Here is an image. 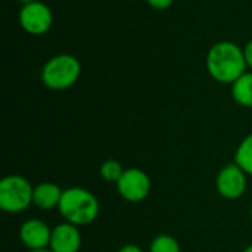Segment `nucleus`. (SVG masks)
I'll use <instances>...</instances> for the list:
<instances>
[{
	"label": "nucleus",
	"mask_w": 252,
	"mask_h": 252,
	"mask_svg": "<svg viewBox=\"0 0 252 252\" xmlns=\"http://www.w3.org/2000/svg\"><path fill=\"white\" fill-rule=\"evenodd\" d=\"M235 162L252 177V133L239 143L235 152Z\"/></svg>",
	"instance_id": "12"
},
{
	"label": "nucleus",
	"mask_w": 252,
	"mask_h": 252,
	"mask_svg": "<svg viewBox=\"0 0 252 252\" xmlns=\"http://www.w3.org/2000/svg\"><path fill=\"white\" fill-rule=\"evenodd\" d=\"M216 188L220 196H223L224 199H239L247 192L248 174L236 162L227 164L219 171L216 179Z\"/></svg>",
	"instance_id": "7"
},
{
	"label": "nucleus",
	"mask_w": 252,
	"mask_h": 252,
	"mask_svg": "<svg viewBox=\"0 0 252 252\" xmlns=\"http://www.w3.org/2000/svg\"><path fill=\"white\" fill-rule=\"evenodd\" d=\"M81 75L80 61L69 53L50 58L41 68V83L50 90H66L72 87Z\"/></svg>",
	"instance_id": "3"
},
{
	"label": "nucleus",
	"mask_w": 252,
	"mask_h": 252,
	"mask_svg": "<svg viewBox=\"0 0 252 252\" xmlns=\"http://www.w3.org/2000/svg\"><path fill=\"white\" fill-rule=\"evenodd\" d=\"M149 252H182L180 244L174 236L170 235H158L152 239Z\"/></svg>",
	"instance_id": "14"
},
{
	"label": "nucleus",
	"mask_w": 252,
	"mask_h": 252,
	"mask_svg": "<svg viewBox=\"0 0 252 252\" xmlns=\"http://www.w3.org/2000/svg\"><path fill=\"white\" fill-rule=\"evenodd\" d=\"M18 1H19V3H21L22 6H24V4H28V3H32V1H35V0H18Z\"/></svg>",
	"instance_id": "18"
},
{
	"label": "nucleus",
	"mask_w": 252,
	"mask_h": 252,
	"mask_svg": "<svg viewBox=\"0 0 252 252\" xmlns=\"http://www.w3.org/2000/svg\"><path fill=\"white\" fill-rule=\"evenodd\" d=\"M34 186L28 179L10 174L0 182V208L7 214H19L32 205Z\"/></svg>",
	"instance_id": "4"
},
{
	"label": "nucleus",
	"mask_w": 252,
	"mask_h": 252,
	"mask_svg": "<svg viewBox=\"0 0 252 252\" xmlns=\"http://www.w3.org/2000/svg\"><path fill=\"white\" fill-rule=\"evenodd\" d=\"M19 25L24 31L31 35H43L46 34L53 24V13L50 7L43 1H32L24 4L18 15Z\"/></svg>",
	"instance_id": "6"
},
{
	"label": "nucleus",
	"mask_w": 252,
	"mask_h": 252,
	"mask_svg": "<svg viewBox=\"0 0 252 252\" xmlns=\"http://www.w3.org/2000/svg\"><path fill=\"white\" fill-rule=\"evenodd\" d=\"M250 214H251V219H252V207H251V211H250Z\"/></svg>",
	"instance_id": "21"
},
{
	"label": "nucleus",
	"mask_w": 252,
	"mask_h": 252,
	"mask_svg": "<svg viewBox=\"0 0 252 252\" xmlns=\"http://www.w3.org/2000/svg\"><path fill=\"white\" fill-rule=\"evenodd\" d=\"M65 221L81 227L93 223L100 211L97 198L84 188H68L62 193L58 207Z\"/></svg>",
	"instance_id": "2"
},
{
	"label": "nucleus",
	"mask_w": 252,
	"mask_h": 252,
	"mask_svg": "<svg viewBox=\"0 0 252 252\" xmlns=\"http://www.w3.org/2000/svg\"><path fill=\"white\" fill-rule=\"evenodd\" d=\"M247 68L244 49L233 41H219L208 50L207 69L219 83L233 84L247 72Z\"/></svg>",
	"instance_id": "1"
},
{
	"label": "nucleus",
	"mask_w": 252,
	"mask_h": 252,
	"mask_svg": "<svg viewBox=\"0 0 252 252\" xmlns=\"http://www.w3.org/2000/svg\"><path fill=\"white\" fill-rule=\"evenodd\" d=\"M232 96L241 106L252 108V72H245L232 84Z\"/></svg>",
	"instance_id": "11"
},
{
	"label": "nucleus",
	"mask_w": 252,
	"mask_h": 252,
	"mask_svg": "<svg viewBox=\"0 0 252 252\" xmlns=\"http://www.w3.org/2000/svg\"><path fill=\"white\" fill-rule=\"evenodd\" d=\"M146 1L149 3V6H152L154 9H158V10H165L174 3V0H146Z\"/></svg>",
	"instance_id": "15"
},
{
	"label": "nucleus",
	"mask_w": 252,
	"mask_h": 252,
	"mask_svg": "<svg viewBox=\"0 0 252 252\" xmlns=\"http://www.w3.org/2000/svg\"><path fill=\"white\" fill-rule=\"evenodd\" d=\"M244 56H245V62L247 65L252 68V40H250L245 47H244Z\"/></svg>",
	"instance_id": "16"
},
{
	"label": "nucleus",
	"mask_w": 252,
	"mask_h": 252,
	"mask_svg": "<svg viewBox=\"0 0 252 252\" xmlns=\"http://www.w3.org/2000/svg\"><path fill=\"white\" fill-rule=\"evenodd\" d=\"M152 189V182L149 176L140 168H126L124 174L117 183V190L120 196L131 204L145 201Z\"/></svg>",
	"instance_id": "5"
},
{
	"label": "nucleus",
	"mask_w": 252,
	"mask_h": 252,
	"mask_svg": "<svg viewBox=\"0 0 252 252\" xmlns=\"http://www.w3.org/2000/svg\"><path fill=\"white\" fill-rule=\"evenodd\" d=\"M27 252H53L49 248H44V250H35V251H27Z\"/></svg>",
	"instance_id": "19"
},
{
	"label": "nucleus",
	"mask_w": 252,
	"mask_h": 252,
	"mask_svg": "<svg viewBox=\"0 0 252 252\" xmlns=\"http://www.w3.org/2000/svg\"><path fill=\"white\" fill-rule=\"evenodd\" d=\"M242 252H252V245H250V247H247V248H245V250H244V251Z\"/></svg>",
	"instance_id": "20"
},
{
	"label": "nucleus",
	"mask_w": 252,
	"mask_h": 252,
	"mask_svg": "<svg viewBox=\"0 0 252 252\" xmlns=\"http://www.w3.org/2000/svg\"><path fill=\"white\" fill-rule=\"evenodd\" d=\"M52 238V227L38 219H30L19 227V241L28 251L49 248Z\"/></svg>",
	"instance_id": "8"
},
{
	"label": "nucleus",
	"mask_w": 252,
	"mask_h": 252,
	"mask_svg": "<svg viewBox=\"0 0 252 252\" xmlns=\"http://www.w3.org/2000/svg\"><path fill=\"white\" fill-rule=\"evenodd\" d=\"M62 193H63V189H61L56 183H52V182L38 183L37 186H34L32 205H35L38 210L50 211L59 207Z\"/></svg>",
	"instance_id": "10"
},
{
	"label": "nucleus",
	"mask_w": 252,
	"mask_h": 252,
	"mask_svg": "<svg viewBox=\"0 0 252 252\" xmlns=\"http://www.w3.org/2000/svg\"><path fill=\"white\" fill-rule=\"evenodd\" d=\"M117 252H143L137 245H133V244H128V245H124L121 247Z\"/></svg>",
	"instance_id": "17"
},
{
	"label": "nucleus",
	"mask_w": 252,
	"mask_h": 252,
	"mask_svg": "<svg viewBox=\"0 0 252 252\" xmlns=\"http://www.w3.org/2000/svg\"><path fill=\"white\" fill-rule=\"evenodd\" d=\"M124 170L123 165L117 161V159H106L105 162H102L100 165V177L108 182V183H118V180L121 179V176L124 174Z\"/></svg>",
	"instance_id": "13"
},
{
	"label": "nucleus",
	"mask_w": 252,
	"mask_h": 252,
	"mask_svg": "<svg viewBox=\"0 0 252 252\" xmlns=\"http://www.w3.org/2000/svg\"><path fill=\"white\" fill-rule=\"evenodd\" d=\"M83 239L81 232L77 226L63 221L52 229V238L49 250L53 252H78Z\"/></svg>",
	"instance_id": "9"
}]
</instances>
